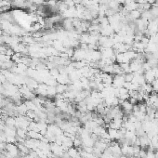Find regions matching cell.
I'll return each mask as SVG.
<instances>
[{
  "instance_id": "6da1fadb",
  "label": "cell",
  "mask_w": 158,
  "mask_h": 158,
  "mask_svg": "<svg viewBox=\"0 0 158 158\" xmlns=\"http://www.w3.org/2000/svg\"><path fill=\"white\" fill-rule=\"evenodd\" d=\"M125 83H126V81H125V73L124 74H116L114 77L112 87L114 88V89H120V88L124 87Z\"/></svg>"
},
{
  "instance_id": "7a4b0ae2",
  "label": "cell",
  "mask_w": 158,
  "mask_h": 158,
  "mask_svg": "<svg viewBox=\"0 0 158 158\" xmlns=\"http://www.w3.org/2000/svg\"><path fill=\"white\" fill-rule=\"evenodd\" d=\"M120 107H121V109H122V111H123V113H124V114L125 115H129V114H132V111H133V104L131 103V102H129V101L128 100H127V101H123L120 104Z\"/></svg>"
},
{
  "instance_id": "3957f363",
  "label": "cell",
  "mask_w": 158,
  "mask_h": 158,
  "mask_svg": "<svg viewBox=\"0 0 158 158\" xmlns=\"http://www.w3.org/2000/svg\"><path fill=\"white\" fill-rule=\"evenodd\" d=\"M143 75H144V78H145V81H146V83H148V84H151V83H152V82L154 80V79H155L154 73H153L152 69L146 71V72L143 73Z\"/></svg>"
},
{
  "instance_id": "277c9868",
  "label": "cell",
  "mask_w": 158,
  "mask_h": 158,
  "mask_svg": "<svg viewBox=\"0 0 158 158\" xmlns=\"http://www.w3.org/2000/svg\"><path fill=\"white\" fill-rule=\"evenodd\" d=\"M70 158H81V154H80V152L79 150L75 147H72L70 148L68 151H67Z\"/></svg>"
},
{
  "instance_id": "5b68a950",
  "label": "cell",
  "mask_w": 158,
  "mask_h": 158,
  "mask_svg": "<svg viewBox=\"0 0 158 158\" xmlns=\"http://www.w3.org/2000/svg\"><path fill=\"white\" fill-rule=\"evenodd\" d=\"M153 92H158V78H155L154 80L151 83Z\"/></svg>"
},
{
  "instance_id": "8992f818",
  "label": "cell",
  "mask_w": 158,
  "mask_h": 158,
  "mask_svg": "<svg viewBox=\"0 0 158 158\" xmlns=\"http://www.w3.org/2000/svg\"><path fill=\"white\" fill-rule=\"evenodd\" d=\"M63 2H64L66 5H67V7H68V8H73V7H75V3H74L73 0H64Z\"/></svg>"
},
{
  "instance_id": "52a82bcc",
  "label": "cell",
  "mask_w": 158,
  "mask_h": 158,
  "mask_svg": "<svg viewBox=\"0 0 158 158\" xmlns=\"http://www.w3.org/2000/svg\"><path fill=\"white\" fill-rule=\"evenodd\" d=\"M154 118L158 120V110L155 111V114H154Z\"/></svg>"
}]
</instances>
